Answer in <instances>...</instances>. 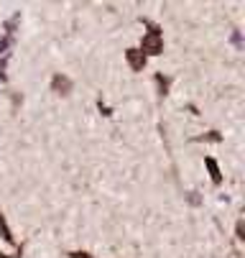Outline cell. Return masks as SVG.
I'll use <instances>...</instances> for the list:
<instances>
[{
    "mask_svg": "<svg viewBox=\"0 0 245 258\" xmlns=\"http://www.w3.org/2000/svg\"><path fill=\"white\" fill-rule=\"evenodd\" d=\"M51 92H56V95H69V92H72V80H69L66 75H54V77H51Z\"/></svg>",
    "mask_w": 245,
    "mask_h": 258,
    "instance_id": "3957f363",
    "label": "cell"
},
{
    "mask_svg": "<svg viewBox=\"0 0 245 258\" xmlns=\"http://www.w3.org/2000/svg\"><path fill=\"white\" fill-rule=\"evenodd\" d=\"M72 258H95L92 253H87V250H74V253H69Z\"/></svg>",
    "mask_w": 245,
    "mask_h": 258,
    "instance_id": "52a82bcc",
    "label": "cell"
},
{
    "mask_svg": "<svg viewBox=\"0 0 245 258\" xmlns=\"http://www.w3.org/2000/svg\"><path fill=\"white\" fill-rule=\"evenodd\" d=\"M143 26L148 28L146 33H143V39H141V54L148 59V56H158V54H164V33H161V26H156V23H151V21H143Z\"/></svg>",
    "mask_w": 245,
    "mask_h": 258,
    "instance_id": "6da1fadb",
    "label": "cell"
},
{
    "mask_svg": "<svg viewBox=\"0 0 245 258\" xmlns=\"http://www.w3.org/2000/svg\"><path fill=\"white\" fill-rule=\"evenodd\" d=\"M0 238H3L8 245H13L16 250L21 248V245L16 243V235H13V230H11V225H8V220H6V215H3V212H0Z\"/></svg>",
    "mask_w": 245,
    "mask_h": 258,
    "instance_id": "277c9868",
    "label": "cell"
},
{
    "mask_svg": "<svg viewBox=\"0 0 245 258\" xmlns=\"http://www.w3.org/2000/svg\"><path fill=\"white\" fill-rule=\"evenodd\" d=\"M125 61H128L130 72H143V67H146L148 59L141 54V49H125Z\"/></svg>",
    "mask_w": 245,
    "mask_h": 258,
    "instance_id": "7a4b0ae2",
    "label": "cell"
},
{
    "mask_svg": "<svg viewBox=\"0 0 245 258\" xmlns=\"http://www.w3.org/2000/svg\"><path fill=\"white\" fill-rule=\"evenodd\" d=\"M156 85H158V92H161V95H166V92H169L171 80H169V77H164V75H156Z\"/></svg>",
    "mask_w": 245,
    "mask_h": 258,
    "instance_id": "8992f818",
    "label": "cell"
},
{
    "mask_svg": "<svg viewBox=\"0 0 245 258\" xmlns=\"http://www.w3.org/2000/svg\"><path fill=\"white\" fill-rule=\"evenodd\" d=\"M204 164H207V169H209V176H212V184H215V187H220L222 176H220V166H217V161H215L212 156H207V159H204Z\"/></svg>",
    "mask_w": 245,
    "mask_h": 258,
    "instance_id": "5b68a950",
    "label": "cell"
},
{
    "mask_svg": "<svg viewBox=\"0 0 245 258\" xmlns=\"http://www.w3.org/2000/svg\"><path fill=\"white\" fill-rule=\"evenodd\" d=\"M0 258H8V255H6V253H0ZM13 258H21V255H13Z\"/></svg>",
    "mask_w": 245,
    "mask_h": 258,
    "instance_id": "ba28073f",
    "label": "cell"
}]
</instances>
